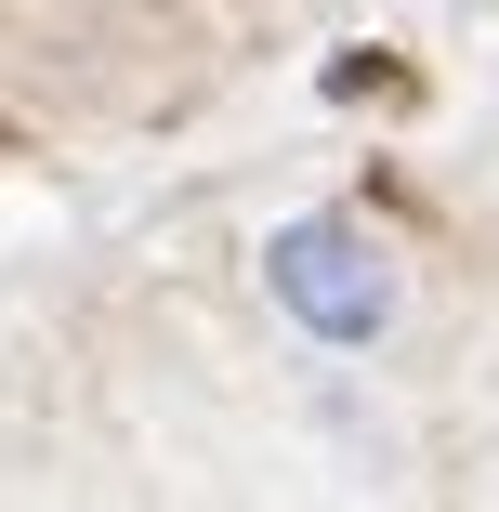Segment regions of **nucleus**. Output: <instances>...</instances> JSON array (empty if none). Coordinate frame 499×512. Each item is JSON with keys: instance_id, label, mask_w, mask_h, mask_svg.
Returning a JSON list of instances; mask_svg holds the SVG:
<instances>
[{"instance_id": "1", "label": "nucleus", "mask_w": 499, "mask_h": 512, "mask_svg": "<svg viewBox=\"0 0 499 512\" xmlns=\"http://www.w3.org/2000/svg\"><path fill=\"white\" fill-rule=\"evenodd\" d=\"M263 302L316 355H381L394 316H408V263H394V237L368 211H289L263 237Z\"/></svg>"}]
</instances>
